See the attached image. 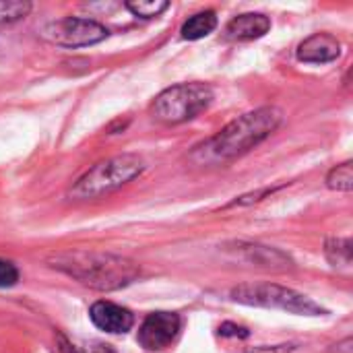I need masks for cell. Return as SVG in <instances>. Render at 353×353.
Returning a JSON list of instances; mask_svg holds the SVG:
<instances>
[{
    "mask_svg": "<svg viewBox=\"0 0 353 353\" xmlns=\"http://www.w3.org/2000/svg\"><path fill=\"white\" fill-rule=\"evenodd\" d=\"M281 120L283 112L271 105L248 112L232 120L209 141L194 147V151L190 153V161L196 165L230 163L261 145L267 137H271V132L277 130Z\"/></svg>",
    "mask_w": 353,
    "mask_h": 353,
    "instance_id": "6da1fadb",
    "label": "cell"
},
{
    "mask_svg": "<svg viewBox=\"0 0 353 353\" xmlns=\"http://www.w3.org/2000/svg\"><path fill=\"white\" fill-rule=\"evenodd\" d=\"M52 267L70 275L79 283L99 292H114L126 288L141 275V269L134 261L95 250L62 252L54 256Z\"/></svg>",
    "mask_w": 353,
    "mask_h": 353,
    "instance_id": "7a4b0ae2",
    "label": "cell"
},
{
    "mask_svg": "<svg viewBox=\"0 0 353 353\" xmlns=\"http://www.w3.org/2000/svg\"><path fill=\"white\" fill-rule=\"evenodd\" d=\"M145 170V161L139 155L124 153L110 159H103L95 163L89 172H85L74 186L70 188V196L77 201H89L105 196L122 186H126L130 180H134Z\"/></svg>",
    "mask_w": 353,
    "mask_h": 353,
    "instance_id": "3957f363",
    "label": "cell"
},
{
    "mask_svg": "<svg viewBox=\"0 0 353 353\" xmlns=\"http://www.w3.org/2000/svg\"><path fill=\"white\" fill-rule=\"evenodd\" d=\"M213 103V89L205 83H180L161 91L151 114L163 124H182L203 114Z\"/></svg>",
    "mask_w": 353,
    "mask_h": 353,
    "instance_id": "277c9868",
    "label": "cell"
},
{
    "mask_svg": "<svg viewBox=\"0 0 353 353\" xmlns=\"http://www.w3.org/2000/svg\"><path fill=\"white\" fill-rule=\"evenodd\" d=\"M232 300L246 306L275 308L300 316H321L325 310L310 298L277 283H244L232 290Z\"/></svg>",
    "mask_w": 353,
    "mask_h": 353,
    "instance_id": "5b68a950",
    "label": "cell"
},
{
    "mask_svg": "<svg viewBox=\"0 0 353 353\" xmlns=\"http://www.w3.org/2000/svg\"><path fill=\"white\" fill-rule=\"evenodd\" d=\"M41 37L62 48H85L103 41L108 37V29L93 19L64 17L48 23L41 29Z\"/></svg>",
    "mask_w": 353,
    "mask_h": 353,
    "instance_id": "8992f818",
    "label": "cell"
},
{
    "mask_svg": "<svg viewBox=\"0 0 353 353\" xmlns=\"http://www.w3.org/2000/svg\"><path fill=\"white\" fill-rule=\"evenodd\" d=\"M180 316L174 312H153L149 314L141 329H139V343L147 350V352H161L165 347H170L178 333H180Z\"/></svg>",
    "mask_w": 353,
    "mask_h": 353,
    "instance_id": "52a82bcc",
    "label": "cell"
},
{
    "mask_svg": "<svg viewBox=\"0 0 353 353\" xmlns=\"http://www.w3.org/2000/svg\"><path fill=\"white\" fill-rule=\"evenodd\" d=\"M89 319L97 329H101L110 335H124L134 325V316L130 310H126L114 302H105V300H99L91 306Z\"/></svg>",
    "mask_w": 353,
    "mask_h": 353,
    "instance_id": "ba28073f",
    "label": "cell"
},
{
    "mask_svg": "<svg viewBox=\"0 0 353 353\" xmlns=\"http://www.w3.org/2000/svg\"><path fill=\"white\" fill-rule=\"evenodd\" d=\"M341 56V41L331 33H314L298 48V58L308 64H327Z\"/></svg>",
    "mask_w": 353,
    "mask_h": 353,
    "instance_id": "9c48e42d",
    "label": "cell"
},
{
    "mask_svg": "<svg viewBox=\"0 0 353 353\" xmlns=\"http://www.w3.org/2000/svg\"><path fill=\"white\" fill-rule=\"evenodd\" d=\"M271 29V19L263 12H244L234 17L225 27V37L234 41H250L263 37Z\"/></svg>",
    "mask_w": 353,
    "mask_h": 353,
    "instance_id": "30bf717a",
    "label": "cell"
},
{
    "mask_svg": "<svg viewBox=\"0 0 353 353\" xmlns=\"http://www.w3.org/2000/svg\"><path fill=\"white\" fill-rule=\"evenodd\" d=\"M236 254H240L250 265H259L267 269H285L292 265V261L283 252L261 244H236Z\"/></svg>",
    "mask_w": 353,
    "mask_h": 353,
    "instance_id": "8fae6325",
    "label": "cell"
},
{
    "mask_svg": "<svg viewBox=\"0 0 353 353\" xmlns=\"http://www.w3.org/2000/svg\"><path fill=\"white\" fill-rule=\"evenodd\" d=\"M217 27V14L213 10H203V12H196L192 14L188 21H184L182 29H180V35L184 39H203L207 37L211 31H215Z\"/></svg>",
    "mask_w": 353,
    "mask_h": 353,
    "instance_id": "7c38bea8",
    "label": "cell"
},
{
    "mask_svg": "<svg viewBox=\"0 0 353 353\" xmlns=\"http://www.w3.org/2000/svg\"><path fill=\"white\" fill-rule=\"evenodd\" d=\"M327 259L337 267V265H343V267H350L352 265V240L350 238H331L327 242Z\"/></svg>",
    "mask_w": 353,
    "mask_h": 353,
    "instance_id": "4fadbf2b",
    "label": "cell"
},
{
    "mask_svg": "<svg viewBox=\"0 0 353 353\" xmlns=\"http://www.w3.org/2000/svg\"><path fill=\"white\" fill-rule=\"evenodd\" d=\"M327 186L331 190H339V192H350L353 188V170L352 163L345 161L337 168H333L327 176Z\"/></svg>",
    "mask_w": 353,
    "mask_h": 353,
    "instance_id": "5bb4252c",
    "label": "cell"
},
{
    "mask_svg": "<svg viewBox=\"0 0 353 353\" xmlns=\"http://www.w3.org/2000/svg\"><path fill=\"white\" fill-rule=\"evenodd\" d=\"M168 6H170V2H165V0H132V2H126V8L134 17H141V19H155L163 10H168Z\"/></svg>",
    "mask_w": 353,
    "mask_h": 353,
    "instance_id": "9a60e30c",
    "label": "cell"
},
{
    "mask_svg": "<svg viewBox=\"0 0 353 353\" xmlns=\"http://www.w3.org/2000/svg\"><path fill=\"white\" fill-rule=\"evenodd\" d=\"M31 10L29 2H0V23H12L19 19H25Z\"/></svg>",
    "mask_w": 353,
    "mask_h": 353,
    "instance_id": "2e32d148",
    "label": "cell"
},
{
    "mask_svg": "<svg viewBox=\"0 0 353 353\" xmlns=\"http://www.w3.org/2000/svg\"><path fill=\"white\" fill-rule=\"evenodd\" d=\"M17 281H19V269L10 261L0 259V290L12 288L17 285Z\"/></svg>",
    "mask_w": 353,
    "mask_h": 353,
    "instance_id": "e0dca14e",
    "label": "cell"
},
{
    "mask_svg": "<svg viewBox=\"0 0 353 353\" xmlns=\"http://www.w3.org/2000/svg\"><path fill=\"white\" fill-rule=\"evenodd\" d=\"M62 350L66 353H116L110 345H103V343H89V345H85V347H77V345L64 343Z\"/></svg>",
    "mask_w": 353,
    "mask_h": 353,
    "instance_id": "ac0fdd59",
    "label": "cell"
},
{
    "mask_svg": "<svg viewBox=\"0 0 353 353\" xmlns=\"http://www.w3.org/2000/svg\"><path fill=\"white\" fill-rule=\"evenodd\" d=\"M219 333H221L223 337H248V331H246L244 327H238V325H230V323L221 325Z\"/></svg>",
    "mask_w": 353,
    "mask_h": 353,
    "instance_id": "d6986e66",
    "label": "cell"
},
{
    "mask_svg": "<svg viewBox=\"0 0 353 353\" xmlns=\"http://www.w3.org/2000/svg\"><path fill=\"white\" fill-rule=\"evenodd\" d=\"M292 352V345H277V347H256V350H250L246 353H290Z\"/></svg>",
    "mask_w": 353,
    "mask_h": 353,
    "instance_id": "ffe728a7",
    "label": "cell"
}]
</instances>
